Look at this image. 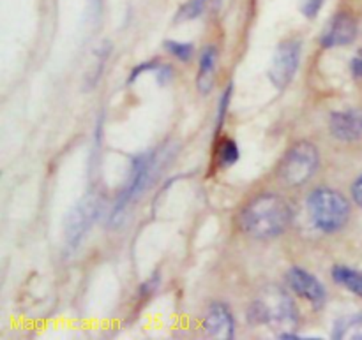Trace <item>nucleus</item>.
Listing matches in <instances>:
<instances>
[{
    "instance_id": "obj_1",
    "label": "nucleus",
    "mask_w": 362,
    "mask_h": 340,
    "mask_svg": "<svg viewBox=\"0 0 362 340\" xmlns=\"http://www.w3.org/2000/svg\"><path fill=\"white\" fill-rule=\"evenodd\" d=\"M292 221V210L283 198L262 194L251 200L240 214V226L255 238H274L286 231Z\"/></svg>"
},
{
    "instance_id": "obj_2",
    "label": "nucleus",
    "mask_w": 362,
    "mask_h": 340,
    "mask_svg": "<svg viewBox=\"0 0 362 340\" xmlns=\"http://www.w3.org/2000/svg\"><path fill=\"white\" fill-rule=\"evenodd\" d=\"M308 212L320 231L336 233L346 226L350 219V205L343 194L332 189H315L308 196Z\"/></svg>"
},
{
    "instance_id": "obj_3",
    "label": "nucleus",
    "mask_w": 362,
    "mask_h": 340,
    "mask_svg": "<svg viewBox=\"0 0 362 340\" xmlns=\"http://www.w3.org/2000/svg\"><path fill=\"white\" fill-rule=\"evenodd\" d=\"M255 323L269 324L272 328H292L297 321L296 307L285 291L279 288H267L257 296L250 310Z\"/></svg>"
},
{
    "instance_id": "obj_4",
    "label": "nucleus",
    "mask_w": 362,
    "mask_h": 340,
    "mask_svg": "<svg viewBox=\"0 0 362 340\" xmlns=\"http://www.w3.org/2000/svg\"><path fill=\"white\" fill-rule=\"evenodd\" d=\"M318 150L308 141L293 145L279 164V178L290 187L304 186L318 168Z\"/></svg>"
},
{
    "instance_id": "obj_5",
    "label": "nucleus",
    "mask_w": 362,
    "mask_h": 340,
    "mask_svg": "<svg viewBox=\"0 0 362 340\" xmlns=\"http://www.w3.org/2000/svg\"><path fill=\"white\" fill-rule=\"evenodd\" d=\"M99 205L98 196L94 194H88L87 198L80 201L73 210L69 212L66 219V228H64V235H66V243L73 249L78 243L81 242L87 231L90 229V226L94 224L95 217L99 214Z\"/></svg>"
},
{
    "instance_id": "obj_6",
    "label": "nucleus",
    "mask_w": 362,
    "mask_h": 340,
    "mask_svg": "<svg viewBox=\"0 0 362 340\" xmlns=\"http://www.w3.org/2000/svg\"><path fill=\"white\" fill-rule=\"evenodd\" d=\"M300 60V42L286 41L278 46L272 59L269 78L276 88H285L293 80Z\"/></svg>"
},
{
    "instance_id": "obj_7",
    "label": "nucleus",
    "mask_w": 362,
    "mask_h": 340,
    "mask_svg": "<svg viewBox=\"0 0 362 340\" xmlns=\"http://www.w3.org/2000/svg\"><path fill=\"white\" fill-rule=\"evenodd\" d=\"M152 164H154V159L151 155H138L133 161V171H131V180L126 186V190L120 194L119 201L115 205V212H113L112 219H120L124 215V212L127 210L131 201L138 196L140 193H144L145 186L148 182V176H151Z\"/></svg>"
},
{
    "instance_id": "obj_8",
    "label": "nucleus",
    "mask_w": 362,
    "mask_h": 340,
    "mask_svg": "<svg viewBox=\"0 0 362 340\" xmlns=\"http://www.w3.org/2000/svg\"><path fill=\"white\" fill-rule=\"evenodd\" d=\"M286 281H288L290 288L300 296V298L308 300L311 305H315L317 309H320L322 305L327 300V293L325 288L322 286V282L318 281L315 275H311L310 272L303 270L299 267H293L292 270L286 275Z\"/></svg>"
},
{
    "instance_id": "obj_9",
    "label": "nucleus",
    "mask_w": 362,
    "mask_h": 340,
    "mask_svg": "<svg viewBox=\"0 0 362 340\" xmlns=\"http://www.w3.org/2000/svg\"><path fill=\"white\" fill-rule=\"evenodd\" d=\"M357 25L354 18L349 14H338L329 21L322 34V46L324 48H336V46H346L356 39Z\"/></svg>"
},
{
    "instance_id": "obj_10",
    "label": "nucleus",
    "mask_w": 362,
    "mask_h": 340,
    "mask_svg": "<svg viewBox=\"0 0 362 340\" xmlns=\"http://www.w3.org/2000/svg\"><path fill=\"white\" fill-rule=\"evenodd\" d=\"M205 334L214 339H233L235 327H233V317L230 310L221 303H214L209 307L204 320Z\"/></svg>"
},
{
    "instance_id": "obj_11",
    "label": "nucleus",
    "mask_w": 362,
    "mask_h": 340,
    "mask_svg": "<svg viewBox=\"0 0 362 340\" xmlns=\"http://www.w3.org/2000/svg\"><path fill=\"white\" fill-rule=\"evenodd\" d=\"M331 133L341 141H356L362 138V113L336 111L331 116Z\"/></svg>"
},
{
    "instance_id": "obj_12",
    "label": "nucleus",
    "mask_w": 362,
    "mask_h": 340,
    "mask_svg": "<svg viewBox=\"0 0 362 340\" xmlns=\"http://www.w3.org/2000/svg\"><path fill=\"white\" fill-rule=\"evenodd\" d=\"M216 60H218V55H216V48L209 46L202 51L200 56V73H198L197 78V87L198 90L207 94L212 88V83H214V73H216Z\"/></svg>"
},
{
    "instance_id": "obj_13",
    "label": "nucleus",
    "mask_w": 362,
    "mask_h": 340,
    "mask_svg": "<svg viewBox=\"0 0 362 340\" xmlns=\"http://www.w3.org/2000/svg\"><path fill=\"white\" fill-rule=\"evenodd\" d=\"M332 279H334L336 284L343 286L350 293L362 298V272L345 267V265H338V267L332 268Z\"/></svg>"
},
{
    "instance_id": "obj_14",
    "label": "nucleus",
    "mask_w": 362,
    "mask_h": 340,
    "mask_svg": "<svg viewBox=\"0 0 362 340\" xmlns=\"http://www.w3.org/2000/svg\"><path fill=\"white\" fill-rule=\"evenodd\" d=\"M334 339H356L362 340V314L339 317L332 330Z\"/></svg>"
},
{
    "instance_id": "obj_15",
    "label": "nucleus",
    "mask_w": 362,
    "mask_h": 340,
    "mask_svg": "<svg viewBox=\"0 0 362 340\" xmlns=\"http://www.w3.org/2000/svg\"><path fill=\"white\" fill-rule=\"evenodd\" d=\"M165 48L179 60H189L191 55H193V44H189V42L166 41Z\"/></svg>"
},
{
    "instance_id": "obj_16",
    "label": "nucleus",
    "mask_w": 362,
    "mask_h": 340,
    "mask_svg": "<svg viewBox=\"0 0 362 340\" xmlns=\"http://www.w3.org/2000/svg\"><path fill=\"white\" fill-rule=\"evenodd\" d=\"M239 159V148L233 143L232 140L223 141L221 148H219V161H221L223 166H230Z\"/></svg>"
},
{
    "instance_id": "obj_17",
    "label": "nucleus",
    "mask_w": 362,
    "mask_h": 340,
    "mask_svg": "<svg viewBox=\"0 0 362 340\" xmlns=\"http://www.w3.org/2000/svg\"><path fill=\"white\" fill-rule=\"evenodd\" d=\"M204 6L205 0H189V2L182 7L179 18L180 20H193V18H197L198 14L204 11Z\"/></svg>"
},
{
    "instance_id": "obj_18",
    "label": "nucleus",
    "mask_w": 362,
    "mask_h": 340,
    "mask_svg": "<svg viewBox=\"0 0 362 340\" xmlns=\"http://www.w3.org/2000/svg\"><path fill=\"white\" fill-rule=\"evenodd\" d=\"M322 4L324 0H303V6H300V11L306 18H315L318 14V11L322 9Z\"/></svg>"
},
{
    "instance_id": "obj_19",
    "label": "nucleus",
    "mask_w": 362,
    "mask_h": 340,
    "mask_svg": "<svg viewBox=\"0 0 362 340\" xmlns=\"http://www.w3.org/2000/svg\"><path fill=\"white\" fill-rule=\"evenodd\" d=\"M352 196L356 200V203L362 208V175L356 180V183L352 186Z\"/></svg>"
},
{
    "instance_id": "obj_20",
    "label": "nucleus",
    "mask_w": 362,
    "mask_h": 340,
    "mask_svg": "<svg viewBox=\"0 0 362 340\" xmlns=\"http://www.w3.org/2000/svg\"><path fill=\"white\" fill-rule=\"evenodd\" d=\"M352 74L357 78H362V51L357 53L352 60Z\"/></svg>"
},
{
    "instance_id": "obj_21",
    "label": "nucleus",
    "mask_w": 362,
    "mask_h": 340,
    "mask_svg": "<svg viewBox=\"0 0 362 340\" xmlns=\"http://www.w3.org/2000/svg\"><path fill=\"white\" fill-rule=\"evenodd\" d=\"M101 2L103 0H88V7H90V13L94 18H98L101 13Z\"/></svg>"
}]
</instances>
